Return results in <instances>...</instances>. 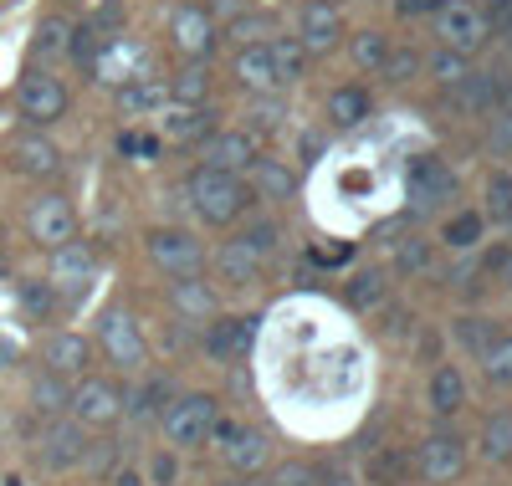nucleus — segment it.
Returning a JSON list of instances; mask_svg holds the SVG:
<instances>
[{
	"instance_id": "7",
	"label": "nucleus",
	"mask_w": 512,
	"mask_h": 486,
	"mask_svg": "<svg viewBox=\"0 0 512 486\" xmlns=\"http://www.w3.org/2000/svg\"><path fill=\"white\" fill-rule=\"evenodd\" d=\"M93 272H98V251H93V241H67V246H57L52 251V272H47V287L57 292V297H82L88 292V282H93Z\"/></svg>"
},
{
	"instance_id": "60",
	"label": "nucleus",
	"mask_w": 512,
	"mask_h": 486,
	"mask_svg": "<svg viewBox=\"0 0 512 486\" xmlns=\"http://www.w3.org/2000/svg\"><path fill=\"white\" fill-rule=\"evenodd\" d=\"M507 174H512V169H507Z\"/></svg>"
},
{
	"instance_id": "3",
	"label": "nucleus",
	"mask_w": 512,
	"mask_h": 486,
	"mask_svg": "<svg viewBox=\"0 0 512 486\" xmlns=\"http://www.w3.org/2000/svg\"><path fill=\"white\" fill-rule=\"evenodd\" d=\"M67 87H62V77H52L47 67H31L26 77H21V87H16V108H21V118L31 123V128H47V123H57L62 113H67Z\"/></svg>"
},
{
	"instance_id": "2",
	"label": "nucleus",
	"mask_w": 512,
	"mask_h": 486,
	"mask_svg": "<svg viewBox=\"0 0 512 486\" xmlns=\"http://www.w3.org/2000/svg\"><path fill=\"white\" fill-rule=\"evenodd\" d=\"M216 400L210 394H180L175 405H164L159 415V430H164V446L169 451H190V446H205L210 430H216Z\"/></svg>"
},
{
	"instance_id": "1",
	"label": "nucleus",
	"mask_w": 512,
	"mask_h": 486,
	"mask_svg": "<svg viewBox=\"0 0 512 486\" xmlns=\"http://www.w3.org/2000/svg\"><path fill=\"white\" fill-rule=\"evenodd\" d=\"M185 200L205 226H231V220H241V210L251 205V190H246L241 174H221V169L200 164L185 180Z\"/></svg>"
},
{
	"instance_id": "54",
	"label": "nucleus",
	"mask_w": 512,
	"mask_h": 486,
	"mask_svg": "<svg viewBox=\"0 0 512 486\" xmlns=\"http://www.w3.org/2000/svg\"><path fill=\"white\" fill-rule=\"evenodd\" d=\"M205 11H210V16H231V21H236V16H241V0H216V6H205Z\"/></svg>"
},
{
	"instance_id": "32",
	"label": "nucleus",
	"mask_w": 512,
	"mask_h": 486,
	"mask_svg": "<svg viewBox=\"0 0 512 486\" xmlns=\"http://www.w3.org/2000/svg\"><path fill=\"white\" fill-rule=\"evenodd\" d=\"M344 302L354 313H379V307L390 302V282H384V272H354L349 287H344Z\"/></svg>"
},
{
	"instance_id": "27",
	"label": "nucleus",
	"mask_w": 512,
	"mask_h": 486,
	"mask_svg": "<svg viewBox=\"0 0 512 486\" xmlns=\"http://www.w3.org/2000/svg\"><path fill=\"white\" fill-rule=\"evenodd\" d=\"M169 103V87L159 77H128L123 93H118V113L123 118H144V113H159Z\"/></svg>"
},
{
	"instance_id": "24",
	"label": "nucleus",
	"mask_w": 512,
	"mask_h": 486,
	"mask_svg": "<svg viewBox=\"0 0 512 486\" xmlns=\"http://www.w3.org/2000/svg\"><path fill=\"white\" fill-rule=\"evenodd\" d=\"M262 267H267V261L256 256L246 241H226V246L216 251V272H221V282L236 287V292H246V287L262 282Z\"/></svg>"
},
{
	"instance_id": "41",
	"label": "nucleus",
	"mask_w": 512,
	"mask_h": 486,
	"mask_svg": "<svg viewBox=\"0 0 512 486\" xmlns=\"http://www.w3.org/2000/svg\"><path fill=\"white\" fill-rule=\"evenodd\" d=\"M425 67H431V77H436V82L446 87V93H451V87H461L466 77H472V57H461V52H446V47H441V52H436L431 62H425Z\"/></svg>"
},
{
	"instance_id": "44",
	"label": "nucleus",
	"mask_w": 512,
	"mask_h": 486,
	"mask_svg": "<svg viewBox=\"0 0 512 486\" xmlns=\"http://www.w3.org/2000/svg\"><path fill=\"white\" fill-rule=\"evenodd\" d=\"M487 144H492V154H512V93L487 113Z\"/></svg>"
},
{
	"instance_id": "9",
	"label": "nucleus",
	"mask_w": 512,
	"mask_h": 486,
	"mask_svg": "<svg viewBox=\"0 0 512 486\" xmlns=\"http://www.w3.org/2000/svg\"><path fill=\"white\" fill-rule=\"evenodd\" d=\"M26 231H31V241L36 246H47V251H57V246H67L72 236H77V210H72V200L67 195H41V200H31V210H26Z\"/></svg>"
},
{
	"instance_id": "28",
	"label": "nucleus",
	"mask_w": 512,
	"mask_h": 486,
	"mask_svg": "<svg viewBox=\"0 0 512 486\" xmlns=\"http://www.w3.org/2000/svg\"><path fill=\"white\" fill-rule=\"evenodd\" d=\"M323 113H328V123L333 128H344V134H349V128H359L369 113H374V103H369V93H364V87H333V93H328V103H323Z\"/></svg>"
},
{
	"instance_id": "39",
	"label": "nucleus",
	"mask_w": 512,
	"mask_h": 486,
	"mask_svg": "<svg viewBox=\"0 0 512 486\" xmlns=\"http://www.w3.org/2000/svg\"><path fill=\"white\" fill-rule=\"evenodd\" d=\"M482 456L497 461V466L512 461V415H487V425H482Z\"/></svg>"
},
{
	"instance_id": "51",
	"label": "nucleus",
	"mask_w": 512,
	"mask_h": 486,
	"mask_svg": "<svg viewBox=\"0 0 512 486\" xmlns=\"http://www.w3.org/2000/svg\"><path fill=\"white\" fill-rule=\"evenodd\" d=\"M175 476H180V461L169 456V451H159V456L149 461V481H154V486H175Z\"/></svg>"
},
{
	"instance_id": "12",
	"label": "nucleus",
	"mask_w": 512,
	"mask_h": 486,
	"mask_svg": "<svg viewBox=\"0 0 512 486\" xmlns=\"http://www.w3.org/2000/svg\"><path fill=\"white\" fill-rule=\"evenodd\" d=\"M415 471L425 476V481H456L461 471H466V440L456 435V430H431L415 446Z\"/></svg>"
},
{
	"instance_id": "46",
	"label": "nucleus",
	"mask_w": 512,
	"mask_h": 486,
	"mask_svg": "<svg viewBox=\"0 0 512 486\" xmlns=\"http://www.w3.org/2000/svg\"><path fill=\"white\" fill-rule=\"evenodd\" d=\"M487 210H492V220L512 226V174H492V185H487Z\"/></svg>"
},
{
	"instance_id": "18",
	"label": "nucleus",
	"mask_w": 512,
	"mask_h": 486,
	"mask_svg": "<svg viewBox=\"0 0 512 486\" xmlns=\"http://www.w3.org/2000/svg\"><path fill=\"white\" fill-rule=\"evenodd\" d=\"M11 159H16V169L26 174V180H57L62 174V149L41 134V128H31V134H21L11 144Z\"/></svg>"
},
{
	"instance_id": "22",
	"label": "nucleus",
	"mask_w": 512,
	"mask_h": 486,
	"mask_svg": "<svg viewBox=\"0 0 512 486\" xmlns=\"http://www.w3.org/2000/svg\"><path fill=\"white\" fill-rule=\"evenodd\" d=\"M41 359H47V369L62 374V379H82L93 364V343L82 333H52L47 348H41Z\"/></svg>"
},
{
	"instance_id": "5",
	"label": "nucleus",
	"mask_w": 512,
	"mask_h": 486,
	"mask_svg": "<svg viewBox=\"0 0 512 486\" xmlns=\"http://www.w3.org/2000/svg\"><path fill=\"white\" fill-rule=\"evenodd\" d=\"M436 36H441V47L446 52H461V57H472L487 47V21L482 11L472 6V0H446V6L436 11Z\"/></svg>"
},
{
	"instance_id": "30",
	"label": "nucleus",
	"mask_w": 512,
	"mask_h": 486,
	"mask_svg": "<svg viewBox=\"0 0 512 486\" xmlns=\"http://www.w3.org/2000/svg\"><path fill=\"white\" fill-rule=\"evenodd\" d=\"M431 410L441 415V420H451V415H461L466 410V374L456 369V364H441L436 374H431Z\"/></svg>"
},
{
	"instance_id": "14",
	"label": "nucleus",
	"mask_w": 512,
	"mask_h": 486,
	"mask_svg": "<svg viewBox=\"0 0 512 486\" xmlns=\"http://www.w3.org/2000/svg\"><path fill=\"white\" fill-rule=\"evenodd\" d=\"M169 36H175V47L190 57V62H210V52H216V16H210L205 6H180L175 16H169Z\"/></svg>"
},
{
	"instance_id": "42",
	"label": "nucleus",
	"mask_w": 512,
	"mask_h": 486,
	"mask_svg": "<svg viewBox=\"0 0 512 486\" xmlns=\"http://www.w3.org/2000/svg\"><path fill=\"white\" fill-rule=\"evenodd\" d=\"M21 313H26L31 323H52V313H57V292H52L47 282H21Z\"/></svg>"
},
{
	"instance_id": "29",
	"label": "nucleus",
	"mask_w": 512,
	"mask_h": 486,
	"mask_svg": "<svg viewBox=\"0 0 512 486\" xmlns=\"http://www.w3.org/2000/svg\"><path fill=\"white\" fill-rule=\"evenodd\" d=\"M67 400H72V379H62V374H52V369H41V374L31 379V410H36L41 420H62V415H67Z\"/></svg>"
},
{
	"instance_id": "34",
	"label": "nucleus",
	"mask_w": 512,
	"mask_h": 486,
	"mask_svg": "<svg viewBox=\"0 0 512 486\" xmlns=\"http://www.w3.org/2000/svg\"><path fill=\"white\" fill-rule=\"evenodd\" d=\"M267 52H272V67H277V82L287 87V82H297V77H303L308 72V52H303V41H297V36H277V41H267Z\"/></svg>"
},
{
	"instance_id": "45",
	"label": "nucleus",
	"mask_w": 512,
	"mask_h": 486,
	"mask_svg": "<svg viewBox=\"0 0 512 486\" xmlns=\"http://www.w3.org/2000/svg\"><path fill=\"white\" fill-rule=\"evenodd\" d=\"M456 333H461V343L472 348L477 359H482V353L497 343V328H492V318H461V323H456Z\"/></svg>"
},
{
	"instance_id": "19",
	"label": "nucleus",
	"mask_w": 512,
	"mask_h": 486,
	"mask_svg": "<svg viewBox=\"0 0 512 486\" xmlns=\"http://www.w3.org/2000/svg\"><path fill=\"white\" fill-rule=\"evenodd\" d=\"M169 307H175L185 323H210V318L221 313V297H216V287L195 272V277H175V282H169Z\"/></svg>"
},
{
	"instance_id": "23",
	"label": "nucleus",
	"mask_w": 512,
	"mask_h": 486,
	"mask_svg": "<svg viewBox=\"0 0 512 486\" xmlns=\"http://www.w3.org/2000/svg\"><path fill=\"white\" fill-rule=\"evenodd\" d=\"M236 82L246 87V93H256V98H267V93H277V67H272V52H267V41H251V47H241L236 52Z\"/></svg>"
},
{
	"instance_id": "20",
	"label": "nucleus",
	"mask_w": 512,
	"mask_h": 486,
	"mask_svg": "<svg viewBox=\"0 0 512 486\" xmlns=\"http://www.w3.org/2000/svg\"><path fill=\"white\" fill-rule=\"evenodd\" d=\"M338 36H344V21H338V11L328 6V0L308 6L303 21H297V41H303L308 57H328V52L338 47Z\"/></svg>"
},
{
	"instance_id": "33",
	"label": "nucleus",
	"mask_w": 512,
	"mask_h": 486,
	"mask_svg": "<svg viewBox=\"0 0 512 486\" xmlns=\"http://www.w3.org/2000/svg\"><path fill=\"white\" fill-rule=\"evenodd\" d=\"M164 400H169V379H144L123 394V415L128 420H154V415H164Z\"/></svg>"
},
{
	"instance_id": "38",
	"label": "nucleus",
	"mask_w": 512,
	"mask_h": 486,
	"mask_svg": "<svg viewBox=\"0 0 512 486\" xmlns=\"http://www.w3.org/2000/svg\"><path fill=\"white\" fill-rule=\"evenodd\" d=\"M349 57H354L359 72H384V62H390V36H384V31H359Z\"/></svg>"
},
{
	"instance_id": "52",
	"label": "nucleus",
	"mask_w": 512,
	"mask_h": 486,
	"mask_svg": "<svg viewBox=\"0 0 512 486\" xmlns=\"http://www.w3.org/2000/svg\"><path fill=\"white\" fill-rule=\"evenodd\" d=\"M262 31H267V21H262V16H236V21H231V36L241 41V47H251V41H262Z\"/></svg>"
},
{
	"instance_id": "37",
	"label": "nucleus",
	"mask_w": 512,
	"mask_h": 486,
	"mask_svg": "<svg viewBox=\"0 0 512 486\" xmlns=\"http://www.w3.org/2000/svg\"><path fill=\"white\" fill-rule=\"evenodd\" d=\"M395 272H400V277H431V272H436L431 241H420V236H405V241L395 246Z\"/></svg>"
},
{
	"instance_id": "48",
	"label": "nucleus",
	"mask_w": 512,
	"mask_h": 486,
	"mask_svg": "<svg viewBox=\"0 0 512 486\" xmlns=\"http://www.w3.org/2000/svg\"><path fill=\"white\" fill-rule=\"evenodd\" d=\"M415 72H420V57H415V52H395V47H390V62H384V72H379V77H390V82H410Z\"/></svg>"
},
{
	"instance_id": "15",
	"label": "nucleus",
	"mask_w": 512,
	"mask_h": 486,
	"mask_svg": "<svg viewBox=\"0 0 512 486\" xmlns=\"http://www.w3.org/2000/svg\"><path fill=\"white\" fill-rule=\"evenodd\" d=\"M221 440V456L236 476H251L256 466H267V435L251 430V425H231V420H216V430H210Z\"/></svg>"
},
{
	"instance_id": "55",
	"label": "nucleus",
	"mask_w": 512,
	"mask_h": 486,
	"mask_svg": "<svg viewBox=\"0 0 512 486\" xmlns=\"http://www.w3.org/2000/svg\"><path fill=\"white\" fill-rule=\"evenodd\" d=\"M113 486H149V481H144L139 471H128V466H123V471H113Z\"/></svg>"
},
{
	"instance_id": "6",
	"label": "nucleus",
	"mask_w": 512,
	"mask_h": 486,
	"mask_svg": "<svg viewBox=\"0 0 512 486\" xmlns=\"http://www.w3.org/2000/svg\"><path fill=\"white\" fill-rule=\"evenodd\" d=\"M67 415L88 430V425H113L123 415V389L113 379H93V374H82L72 384V400H67Z\"/></svg>"
},
{
	"instance_id": "43",
	"label": "nucleus",
	"mask_w": 512,
	"mask_h": 486,
	"mask_svg": "<svg viewBox=\"0 0 512 486\" xmlns=\"http://www.w3.org/2000/svg\"><path fill=\"white\" fill-rule=\"evenodd\" d=\"M236 241H246V246H251L256 256H262V261H272V256H277V246H282V226L262 215V220H251V226H246Z\"/></svg>"
},
{
	"instance_id": "56",
	"label": "nucleus",
	"mask_w": 512,
	"mask_h": 486,
	"mask_svg": "<svg viewBox=\"0 0 512 486\" xmlns=\"http://www.w3.org/2000/svg\"><path fill=\"white\" fill-rule=\"evenodd\" d=\"M497 277H502V282H507V287H512V251H507V256H502V272H497Z\"/></svg>"
},
{
	"instance_id": "17",
	"label": "nucleus",
	"mask_w": 512,
	"mask_h": 486,
	"mask_svg": "<svg viewBox=\"0 0 512 486\" xmlns=\"http://www.w3.org/2000/svg\"><path fill=\"white\" fill-rule=\"evenodd\" d=\"M507 93H512V82H507L502 72H472L461 87H451V103H456V113H466V118H487Z\"/></svg>"
},
{
	"instance_id": "49",
	"label": "nucleus",
	"mask_w": 512,
	"mask_h": 486,
	"mask_svg": "<svg viewBox=\"0 0 512 486\" xmlns=\"http://www.w3.org/2000/svg\"><path fill=\"white\" fill-rule=\"evenodd\" d=\"M477 11H482V21H487V31H497V36H502V31L512 26V0H482V6H477Z\"/></svg>"
},
{
	"instance_id": "8",
	"label": "nucleus",
	"mask_w": 512,
	"mask_h": 486,
	"mask_svg": "<svg viewBox=\"0 0 512 486\" xmlns=\"http://www.w3.org/2000/svg\"><path fill=\"white\" fill-rule=\"evenodd\" d=\"M36 461L47 466V471H72V466H82V461H88V435H82V425H77L72 415L47 420V425H41V435H36Z\"/></svg>"
},
{
	"instance_id": "58",
	"label": "nucleus",
	"mask_w": 512,
	"mask_h": 486,
	"mask_svg": "<svg viewBox=\"0 0 512 486\" xmlns=\"http://www.w3.org/2000/svg\"><path fill=\"white\" fill-rule=\"evenodd\" d=\"M323 486H354L349 476H333V481H323Z\"/></svg>"
},
{
	"instance_id": "53",
	"label": "nucleus",
	"mask_w": 512,
	"mask_h": 486,
	"mask_svg": "<svg viewBox=\"0 0 512 486\" xmlns=\"http://www.w3.org/2000/svg\"><path fill=\"white\" fill-rule=\"evenodd\" d=\"M446 6V0H395V11L405 16V21H415V16H436Z\"/></svg>"
},
{
	"instance_id": "16",
	"label": "nucleus",
	"mask_w": 512,
	"mask_h": 486,
	"mask_svg": "<svg viewBox=\"0 0 512 486\" xmlns=\"http://www.w3.org/2000/svg\"><path fill=\"white\" fill-rule=\"evenodd\" d=\"M256 159V139L246 128H216V134L205 139V169H221V174H246Z\"/></svg>"
},
{
	"instance_id": "26",
	"label": "nucleus",
	"mask_w": 512,
	"mask_h": 486,
	"mask_svg": "<svg viewBox=\"0 0 512 486\" xmlns=\"http://www.w3.org/2000/svg\"><path fill=\"white\" fill-rule=\"evenodd\" d=\"M364 476H369V486H410V456L400 446H369Z\"/></svg>"
},
{
	"instance_id": "57",
	"label": "nucleus",
	"mask_w": 512,
	"mask_h": 486,
	"mask_svg": "<svg viewBox=\"0 0 512 486\" xmlns=\"http://www.w3.org/2000/svg\"><path fill=\"white\" fill-rule=\"evenodd\" d=\"M221 486H256V481H251V476H226Z\"/></svg>"
},
{
	"instance_id": "59",
	"label": "nucleus",
	"mask_w": 512,
	"mask_h": 486,
	"mask_svg": "<svg viewBox=\"0 0 512 486\" xmlns=\"http://www.w3.org/2000/svg\"><path fill=\"white\" fill-rule=\"evenodd\" d=\"M502 41H507V52H512V26H507V31H502Z\"/></svg>"
},
{
	"instance_id": "36",
	"label": "nucleus",
	"mask_w": 512,
	"mask_h": 486,
	"mask_svg": "<svg viewBox=\"0 0 512 486\" xmlns=\"http://www.w3.org/2000/svg\"><path fill=\"white\" fill-rule=\"evenodd\" d=\"M482 231H487V220H482L477 210H456V215L446 220V231H441V241H446L451 251H477Z\"/></svg>"
},
{
	"instance_id": "40",
	"label": "nucleus",
	"mask_w": 512,
	"mask_h": 486,
	"mask_svg": "<svg viewBox=\"0 0 512 486\" xmlns=\"http://www.w3.org/2000/svg\"><path fill=\"white\" fill-rule=\"evenodd\" d=\"M482 374L492 389H512V333H497V343L482 353Z\"/></svg>"
},
{
	"instance_id": "47",
	"label": "nucleus",
	"mask_w": 512,
	"mask_h": 486,
	"mask_svg": "<svg viewBox=\"0 0 512 486\" xmlns=\"http://www.w3.org/2000/svg\"><path fill=\"white\" fill-rule=\"evenodd\" d=\"M272 486H323V476H318L308 461H287V466H277Z\"/></svg>"
},
{
	"instance_id": "21",
	"label": "nucleus",
	"mask_w": 512,
	"mask_h": 486,
	"mask_svg": "<svg viewBox=\"0 0 512 486\" xmlns=\"http://www.w3.org/2000/svg\"><path fill=\"white\" fill-rule=\"evenodd\" d=\"M200 343H205L210 359L236 364V359H246V348H251V318H210Z\"/></svg>"
},
{
	"instance_id": "31",
	"label": "nucleus",
	"mask_w": 512,
	"mask_h": 486,
	"mask_svg": "<svg viewBox=\"0 0 512 486\" xmlns=\"http://www.w3.org/2000/svg\"><path fill=\"white\" fill-rule=\"evenodd\" d=\"M31 52H36V62L67 57V52H72V21H67V16H41V26H36V36H31Z\"/></svg>"
},
{
	"instance_id": "10",
	"label": "nucleus",
	"mask_w": 512,
	"mask_h": 486,
	"mask_svg": "<svg viewBox=\"0 0 512 486\" xmlns=\"http://www.w3.org/2000/svg\"><path fill=\"white\" fill-rule=\"evenodd\" d=\"M98 348L108 353V364H118L123 374H134V369H144V359H149V343H144V333H139V323L128 318V313H103V323H98Z\"/></svg>"
},
{
	"instance_id": "4",
	"label": "nucleus",
	"mask_w": 512,
	"mask_h": 486,
	"mask_svg": "<svg viewBox=\"0 0 512 486\" xmlns=\"http://www.w3.org/2000/svg\"><path fill=\"white\" fill-rule=\"evenodd\" d=\"M405 195L420 215H431L456 195V174L436 154H415V159H405Z\"/></svg>"
},
{
	"instance_id": "35",
	"label": "nucleus",
	"mask_w": 512,
	"mask_h": 486,
	"mask_svg": "<svg viewBox=\"0 0 512 486\" xmlns=\"http://www.w3.org/2000/svg\"><path fill=\"white\" fill-rule=\"evenodd\" d=\"M210 98V62H190L169 82V103H205Z\"/></svg>"
},
{
	"instance_id": "25",
	"label": "nucleus",
	"mask_w": 512,
	"mask_h": 486,
	"mask_svg": "<svg viewBox=\"0 0 512 486\" xmlns=\"http://www.w3.org/2000/svg\"><path fill=\"white\" fill-rule=\"evenodd\" d=\"M246 190H251V200H272V205H282V200L292 195V169L277 164V159H262V154H256L251 169H246Z\"/></svg>"
},
{
	"instance_id": "13",
	"label": "nucleus",
	"mask_w": 512,
	"mask_h": 486,
	"mask_svg": "<svg viewBox=\"0 0 512 486\" xmlns=\"http://www.w3.org/2000/svg\"><path fill=\"white\" fill-rule=\"evenodd\" d=\"M216 134V108L210 103H164L159 108V139L164 144H200Z\"/></svg>"
},
{
	"instance_id": "50",
	"label": "nucleus",
	"mask_w": 512,
	"mask_h": 486,
	"mask_svg": "<svg viewBox=\"0 0 512 486\" xmlns=\"http://www.w3.org/2000/svg\"><path fill=\"white\" fill-rule=\"evenodd\" d=\"M379 333L400 343V338H410V333H415V318H410V313H400V307H390V313H384V323H379Z\"/></svg>"
},
{
	"instance_id": "11",
	"label": "nucleus",
	"mask_w": 512,
	"mask_h": 486,
	"mask_svg": "<svg viewBox=\"0 0 512 486\" xmlns=\"http://www.w3.org/2000/svg\"><path fill=\"white\" fill-rule=\"evenodd\" d=\"M149 261L169 277H195L205 267V246L180 226H164V231H149Z\"/></svg>"
}]
</instances>
